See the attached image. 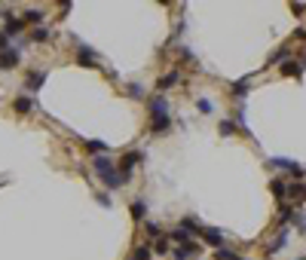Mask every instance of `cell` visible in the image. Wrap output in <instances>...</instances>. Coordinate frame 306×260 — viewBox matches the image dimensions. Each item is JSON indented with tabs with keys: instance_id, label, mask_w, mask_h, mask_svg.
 <instances>
[{
	"instance_id": "1",
	"label": "cell",
	"mask_w": 306,
	"mask_h": 260,
	"mask_svg": "<svg viewBox=\"0 0 306 260\" xmlns=\"http://www.w3.org/2000/svg\"><path fill=\"white\" fill-rule=\"evenodd\" d=\"M92 169H95V175H98L110 190H120V187H123V178H120V172L113 169V159H107L104 153L92 159Z\"/></svg>"
},
{
	"instance_id": "2",
	"label": "cell",
	"mask_w": 306,
	"mask_h": 260,
	"mask_svg": "<svg viewBox=\"0 0 306 260\" xmlns=\"http://www.w3.org/2000/svg\"><path fill=\"white\" fill-rule=\"evenodd\" d=\"M141 159H144V153H141V150H132V153H126V156L116 162V172H120L123 184H126V181H132V169H135Z\"/></svg>"
},
{
	"instance_id": "3",
	"label": "cell",
	"mask_w": 306,
	"mask_h": 260,
	"mask_svg": "<svg viewBox=\"0 0 306 260\" xmlns=\"http://www.w3.org/2000/svg\"><path fill=\"white\" fill-rule=\"evenodd\" d=\"M74 46H77V64H83V67H98V55H95L86 43H80V37H74Z\"/></svg>"
},
{
	"instance_id": "4",
	"label": "cell",
	"mask_w": 306,
	"mask_h": 260,
	"mask_svg": "<svg viewBox=\"0 0 306 260\" xmlns=\"http://www.w3.org/2000/svg\"><path fill=\"white\" fill-rule=\"evenodd\" d=\"M199 236H202V242H205V245H211L215 251H218V248H224V239H227V236H224V230H218V227H202V230H199Z\"/></svg>"
},
{
	"instance_id": "5",
	"label": "cell",
	"mask_w": 306,
	"mask_h": 260,
	"mask_svg": "<svg viewBox=\"0 0 306 260\" xmlns=\"http://www.w3.org/2000/svg\"><path fill=\"white\" fill-rule=\"evenodd\" d=\"M270 166H273V169H285V172H288V175H294V178H303V169H300L294 159H285V156H273V159H270Z\"/></svg>"
},
{
	"instance_id": "6",
	"label": "cell",
	"mask_w": 306,
	"mask_h": 260,
	"mask_svg": "<svg viewBox=\"0 0 306 260\" xmlns=\"http://www.w3.org/2000/svg\"><path fill=\"white\" fill-rule=\"evenodd\" d=\"M193 257H199V245H196V242L181 245V248H175V251H172V260H193Z\"/></svg>"
},
{
	"instance_id": "7",
	"label": "cell",
	"mask_w": 306,
	"mask_h": 260,
	"mask_svg": "<svg viewBox=\"0 0 306 260\" xmlns=\"http://www.w3.org/2000/svg\"><path fill=\"white\" fill-rule=\"evenodd\" d=\"M147 107H150V116H153V120H156V116H169V104H166V98H162V95L150 98V101H147Z\"/></svg>"
},
{
	"instance_id": "8",
	"label": "cell",
	"mask_w": 306,
	"mask_h": 260,
	"mask_svg": "<svg viewBox=\"0 0 306 260\" xmlns=\"http://www.w3.org/2000/svg\"><path fill=\"white\" fill-rule=\"evenodd\" d=\"M178 80H181V74H178V67H172L169 74H162V77H159V83H156V89H159V92H169V89H172V86H175Z\"/></svg>"
},
{
	"instance_id": "9",
	"label": "cell",
	"mask_w": 306,
	"mask_h": 260,
	"mask_svg": "<svg viewBox=\"0 0 306 260\" xmlns=\"http://www.w3.org/2000/svg\"><path fill=\"white\" fill-rule=\"evenodd\" d=\"M18 58H21V49L15 46V49H9V52L0 55V67H3V70H12V67L18 64Z\"/></svg>"
},
{
	"instance_id": "10",
	"label": "cell",
	"mask_w": 306,
	"mask_h": 260,
	"mask_svg": "<svg viewBox=\"0 0 306 260\" xmlns=\"http://www.w3.org/2000/svg\"><path fill=\"white\" fill-rule=\"evenodd\" d=\"M43 83H46V74H43V70H31V74H28V83H25V89L37 92V89H40Z\"/></svg>"
},
{
	"instance_id": "11",
	"label": "cell",
	"mask_w": 306,
	"mask_h": 260,
	"mask_svg": "<svg viewBox=\"0 0 306 260\" xmlns=\"http://www.w3.org/2000/svg\"><path fill=\"white\" fill-rule=\"evenodd\" d=\"M270 190H273V196H276L279 202H282V199L288 196V184H285L282 178H273V181H270Z\"/></svg>"
},
{
	"instance_id": "12",
	"label": "cell",
	"mask_w": 306,
	"mask_h": 260,
	"mask_svg": "<svg viewBox=\"0 0 306 260\" xmlns=\"http://www.w3.org/2000/svg\"><path fill=\"white\" fill-rule=\"evenodd\" d=\"M282 74H285V77H300V74H303V64L294 61V58H288V61L282 64Z\"/></svg>"
},
{
	"instance_id": "13",
	"label": "cell",
	"mask_w": 306,
	"mask_h": 260,
	"mask_svg": "<svg viewBox=\"0 0 306 260\" xmlns=\"http://www.w3.org/2000/svg\"><path fill=\"white\" fill-rule=\"evenodd\" d=\"M12 107H15V113H31V110H34V101H31L28 95H18V98L12 101Z\"/></svg>"
},
{
	"instance_id": "14",
	"label": "cell",
	"mask_w": 306,
	"mask_h": 260,
	"mask_svg": "<svg viewBox=\"0 0 306 260\" xmlns=\"http://www.w3.org/2000/svg\"><path fill=\"white\" fill-rule=\"evenodd\" d=\"M169 236H172V242H175L178 248H181V245H190V242H193V239H190V233H187L184 227H178V230H172Z\"/></svg>"
},
{
	"instance_id": "15",
	"label": "cell",
	"mask_w": 306,
	"mask_h": 260,
	"mask_svg": "<svg viewBox=\"0 0 306 260\" xmlns=\"http://www.w3.org/2000/svg\"><path fill=\"white\" fill-rule=\"evenodd\" d=\"M285 242H288V230H282V233H279V236H276V239L267 245V254H276V251H282V248H285Z\"/></svg>"
},
{
	"instance_id": "16",
	"label": "cell",
	"mask_w": 306,
	"mask_h": 260,
	"mask_svg": "<svg viewBox=\"0 0 306 260\" xmlns=\"http://www.w3.org/2000/svg\"><path fill=\"white\" fill-rule=\"evenodd\" d=\"M294 215H297V205H285V202H282V208H279V224H291Z\"/></svg>"
},
{
	"instance_id": "17",
	"label": "cell",
	"mask_w": 306,
	"mask_h": 260,
	"mask_svg": "<svg viewBox=\"0 0 306 260\" xmlns=\"http://www.w3.org/2000/svg\"><path fill=\"white\" fill-rule=\"evenodd\" d=\"M288 196L294 202H303L306 199V184H288Z\"/></svg>"
},
{
	"instance_id": "18",
	"label": "cell",
	"mask_w": 306,
	"mask_h": 260,
	"mask_svg": "<svg viewBox=\"0 0 306 260\" xmlns=\"http://www.w3.org/2000/svg\"><path fill=\"white\" fill-rule=\"evenodd\" d=\"M129 260H153V248H150V245H138Z\"/></svg>"
},
{
	"instance_id": "19",
	"label": "cell",
	"mask_w": 306,
	"mask_h": 260,
	"mask_svg": "<svg viewBox=\"0 0 306 260\" xmlns=\"http://www.w3.org/2000/svg\"><path fill=\"white\" fill-rule=\"evenodd\" d=\"M21 21H25V25H40V21H43V12H40V9H25Z\"/></svg>"
},
{
	"instance_id": "20",
	"label": "cell",
	"mask_w": 306,
	"mask_h": 260,
	"mask_svg": "<svg viewBox=\"0 0 306 260\" xmlns=\"http://www.w3.org/2000/svg\"><path fill=\"white\" fill-rule=\"evenodd\" d=\"M248 83H251V77H242V80H236V83H233V95H236V98L248 95Z\"/></svg>"
},
{
	"instance_id": "21",
	"label": "cell",
	"mask_w": 306,
	"mask_h": 260,
	"mask_svg": "<svg viewBox=\"0 0 306 260\" xmlns=\"http://www.w3.org/2000/svg\"><path fill=\"white\" fill-rule=\"evenodd\" d=\"M169 126H172V116H156V120L150 123V132H156V135H159V132H166Z\"/></svg>"
},
{
	"instance_id": "22",
	"label": "cell",
	"mask_w": 306,
	"mask_h": 260,
	"mask_svg": "<svg viewBox=\"0 0 306 260\" xmlns=\"http://www.w3.org/2000/svg\"><path fill=\"white\" fill-rule=\"evenodd\" d=\"M181 227H184L187 233H196V236H199V230H202V224H199V221H196L193 215H187V218L181 221Z\"/></svg>"
},
{
	"instance_id": "23",
	"label": "cell",
	"mask_w": 306,
	"mask_h": 260,
	"mask_svg": "<svg viewBox=\"0 0 306 260\" xmlns=\"http://www.w3.org/2000/svg\"><path fill=\"white\" fill-rule=\"evenodd\" d=\"M288 55H291V49H288V46H282V49H276V52L270 55V61H267V64H279V61H288Z\"/></svg>"
},
{
	"instance_id": "24",
	"label": "cell",
	"mask_w": 306,
	"mask_h": 260,
	"mask_svg": "<svg viewBox=\"0 0 306 260\" xmlns=\"http://www.w3.org/2000/svg\"><path fill=\"white\" fill-rule=\"evenodd\" d=\"M21 28H25V21H21V18H15V15H12V18H6V34H9V37H12V34H18Z\"/></svg>"
},
{
	"instance_id": "25",
	"label": "cell",
	"mask_w": 306,
	"mask_h": 260,
	"mask_svg": "<svg viewBox=\"0 0 306 260\" xmlns=\"http://www.w3.org/2000/svg\"><path fill=\"white\" fill-rule=\"evenodd\" d=\"M215 260H245V257H239V254L230 251V248H218V251H215Z\"/></svg>"
},
{
	"instance_id": "26",
	"label": "cell",
	"mask_w": 306,
	"mask_h": 260,
	"mask_svg": "<svg viewBox=\"0 0 306 260\" xmlns=\"http://www.w3.org/2000/svg\"><path fill=\"white\" fill-rule=\"evenodd\" d=\"M31 40H34V43H46V40H49V31L40 25V28H34V31H31Z\"/></svg>"
},
{
	"instance_id": "27",
	"label": "cell",
	"mask_w": 306,
	"mask_h": 260,
	"mask_svg": "<svg viewBox=\"0 0 306 260\" xmlns=\"http://www.w3.org/2000/svg\"><path fill=\"white\" fill-rule=\"evenodd\" d=\"M86 150L95 153V156H101V153L107 150V144H104V141H86Z\"/></svg>"
},
{
	"instance_id": "28",
	"label": "cell",
	"mask_w": 306,
	"mask_h": 260,
	"mask_svg": "<svg viewBox=\"0 0 306 260\" xmlns=\"http://www.w3.org/2000/svg\"><path fill=\"white\" fill-rule=\"evenodd\" d=\"M218 132H221V135H233V132H236V123H233V120H221Z\"/></svg>"
},
{
	"instance_id": "29",
	"label": "cell",
	"mask_w": 306,
	"mask_h": 260,
	"mask_svg": "<svg viewBox=\"0 0 306 260\" xmlns=\"http://www.w3.org/2000/svg\"><path fill=\"white\" fill-rule=\"evenodd\" d=\"M144 230H147V239H153V242H156V239H162V233H159V227H156L153 221H147V227H144Z\"/></svg>"
},
{
	"instance_id": "30",
	"label": "cell",
	"mask_w": 306,
	"mask_h": 260,
	"mask_svg": "<svg viewBox=\"0 0 306 260\" xmlns=\"http://www.w3.org/2000/svg\"><path fill=\"white\" fill-rule=\"evenodd\" d=\"M144 211H147L144 202H132V218H135V221H144Z\"/></svg>"
},
{
	"instance_id": "31",
	"label": "cell",
	"mask_w": 306,
	"mask_h": 260,
	"mask_svg": "<svg viewBox=\"0 0 306 260\" xmlns=\"http://www.w3.org/2000/svg\"><path fill=\"white\" fill-rule=\"evenodd\" d=\"M126 92H129V98H144V86H138V83H132Z\"/></svg>"
},
{
	"instance_id": "32",
	"label": "cell",
	"mask_w": 306,
	"mask_h": 260,
	"mask_svg": "<svg viewBox=\"0 0 306 260\" xmlns=\"http://www.w3.org/2000/svg\"><path fill=\"white\" fill-rule=\"evenodd\" d=\"M153 251H156V254H169V239H166V236H162V239H156Z\"/></svg>"
},
{
	"instance_id": "33",
	"label": "cell",
	"mask_w": 306,
	"mask_h": 260,
	"mask_svg": "<svg viewBox=\"0 0 306 260\" xmlns=\"http://www.w3.org/2000/svg\"><path fill=\"white\" fill-rule=\"evenodd\" d=\"M294 224H297V230H300V233H306V215L300 211V208H297V215H294Z\"/></svg>"
},
{
	"instance_id": "34",
	"label": "cell",
	"mask_w": 306,
	"mask_h": 260,
	"mask_svg": "<svg viewBox=\"0 0 306 260\" xmlns=\"http://www.w3.org/2000/svg\"><path fill=\"white\" fill-rule=\"evenodd\" d=\"M3 52H9V34L6 31H0V55Z\"/></svg>"
},
{
	"instance_id": "35",
	"label": "cell",
	"mask_w": 306,
	"mask_h": 260,
	"mask_svg": "<svg viewBox=\"0 0 306 260\" xmlns=\"http://www.w3.org/2000/svg\"><path fill=\"white\" fill-rule=\"evenodd\" d=\"M199 110H202V113H211V101H208V98H199Z\"/></svg>"
},
{
	"instance_id": "36",
	"label": "cell",
	"mask_w": 306,
	"mask_h": 260,
	"mask_svg": "<svg viewBox=\"0 0 306 260\" xmlns=\"http://www.w3.org/2000/svg\"><path fill=\"white\" fill-rule=\"evenodd\" d=\"M291 12H294V15H303V12H306V3H291Z\"/></svg>"
},
{
	"instance_id": "37",
	"label": "cell",
	"mask_w": 306,
	"mask_h": 260,
	"mask_svg": "<svg viewBox=\"0 0 306 260\" xmlns=\"http://www.w3.org/2000/svg\"><path fill=\"white\" fill-rule=\"evenodd\" d=\"M303 260H306V257H303Z\"/></svg>"
}]
</instances>
